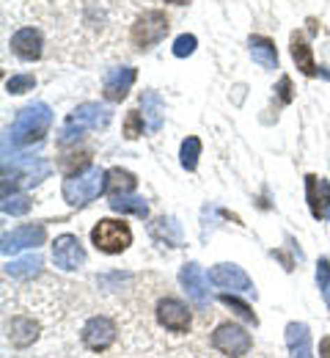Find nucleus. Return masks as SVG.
Masks as SVG:
<instances>
[{
	"instance_id": "b1692460",
	"label": "nucleus",
	"mask_w": 330,
	"mask_h": 358,
	"mask_svg": "<svg viewBox=\"0 0 330 358\" xmlns=\"http://www.w3.org/2000/svg\"><path fill=\"white\" fill-rule=\"evenodd\" d=\"M198 157H201V141L195 135H190L182 141V149H179V163L185 171H195L198 166Z\"/></svg>"
},
{
	"instance_id": "2f4dec72",
	"label": "nucleus",
	"mask_w": 330,
	"mask_h": 358,
	"mask_svg": "<svg viewBox=\"0 0 330 358\" xmlns=\"http://www.w3.org/2000/svg\"><path fill=\"white\" fill-rule=\"evenodd\" d=\"M292 80L289 78H281V83H278V91H281V102H289L292 99Z\"/></svg>"
},
{
	"instance_id": "423d86ee",
	"label": "nucleus",
	"mask_w": 330,
	"mask_h": 358,
	"mask_svg": "<svg viewBox=\"0 0 330 358\" xmlns=\"http://www.w3.org/2000/svg\"><path fill=\"white\" fill-rule=\"evenodd\" d=\"M168 28L171 25H168L165 11L149 8V11H143L141 17L135 20V25H133V45L138 47V50H149V47H154L157 42L165 39Z\"/></svg>"
},
{
	"instance_id": "a878e982",
	"label": "nucleus",
	"mask_w": 330,
	"mask_h": 358,
	"mask_svg": "<svg viewBox=\"0 0 330 358\" xmlns=\"http://www.w3.org/2000/svg\"><path fill=\"white\" fill-rule=\"evenodd\" d=\"M31 210V199L25 193H11V196H3V213L6 215H25Z\"/></svg>"
},
{
	"instance_id": "9d476101",
	"label": "nucleus",
	"mask_w": 330,
	"mask_h": 358,
	"mask_svg": "<svg viewBox=\"0 0 330 358\" xmlns=\"http://www.w3.org/2000/svg\"><path fill=\"white\" fill-rule=\"evenodd\" d=\"M179 284L185 287V292H188L190 301L195 303V309H207L209 306V281H207L201 265H195V262L182 265V270H179Z\"/></svg>"
},
{
	"instance_id": "f03ea898",
	"label": "nucleus",
	"mask_w": 330,
	"mask_h": 358,
	"mask_svg": "<svg viewBox=\"0 0 330 358\" xmlns=\"http://www.w3.org/2000/svg\"><path fill=\"white\" fill-rule=\"evenodd\" d=\"M113 113L105 108V105H96V102H86V105H77L66 122L61 124V133H58V143H72L77 141L86 130H105L110 124Z\"/></svg>"
},
{
	"instance_id": "4468645a",
	"label": "nucleus",
	"mask_w": 330,
	"mask_h": 358,
	"mask_svg": "<svg viewBox=\"0 0 330 358\" xmlns=\"http://www.w3.org/2000/svg\"><path fill=\"white\" fill-rule=\"evenodd\" d=\"M209 284L220 287V289H239V292H253V281L250 275L237 265H215L209 270Z\"/></svg>"
},
{
	"instance_id": "2eb2a0df",
	"label": "nucleus",
	"mask_w": 330,
	"mask_h": 358,
	"mask_svg": "<svg viewBox=\"0 0 330 358\" xmlns=\"http://www.w3.org/2000/svg\"><path fill=\"white\" fill-rule=\"evenodd\" d=\"M157 320H160L163 328H168V331H174V334H185L190 328L188 306H185L182 301H177V298L160 301V306H157Z\"/></svg>"
},
{
	"instance_id": "473e14b6",
	"label": "nucleus",
	"mask_w": 330,
	"mask_h": 358,
	"mask_svg": "<svg viewBox=\"0 0 330 358\" xmlns=\"http://www.w3.org/2000/svg\"><path fill=\"white\" fill-rule=\"evenodd\" d=\"M320 358H330V336L320 342Z\"/></svg>"
},
{
	"instance_id": "bb28decb",
	"label": "nucleus",
	"mask_w": 330,
	"mask_h": 358,
	"mask_svg": "<svg viewBox=\"0 0 330 358\" xmlns=\"http://www.w3.org/2000/svg\"><path fill=\"white\" fill-rule=\"evenodd\" d=\"M317 287H320V292H322V298H325V306L330 309V259L328 257H322L320 265H317Z\"/></svg>"
},
{
	"instance_id": "1a4fd4ad",
	"label": "nucleus",
	"mask_w": 330,
	"mask_h": 358,
	"mask_svg": "<svg viewBox=\"0 0 330 358\" xmlns=\"http://www.w3.org/2000/svg\"><path fill=\"white\" fill-rule=\"evenodd\" d=\"M52 262L61 270H77L86 265V251L75 234H61L52 243Z\"/></svg>"
},
{
	"instance_id": "ddd939ff",
	"label": "nucleus",
	"mask_w": 330,
	"mask_h": 358,
	"mask_svg": "<svg viewBox=\"0 0 330 358\" xmlns=\"http://www.w3.org/2000/svg\"><path fill=\"white\" fill-rule=\"evenodd\" d=\"M135 69L133 66H116V69H110L107 75H105V83H102V96L107 99V102H121L130 89H133V83H135Z\"/></svg>"
},
{
	"instance_id": "393cba45",
	"label": "nucleus",
	"mask_w": 330,
	"mask_h": 358,
	"mask_svg": "<svg viewBox=\"0 0 330 358\" xmlns=\"http://www.w3.org/2000/svg\"><path fill=\"white\" fill-rule=\"evenodd\" d=\"M110 210L113 213H133L138 218H146L149 215V204L143 199H135V196H121V199H113L110 201Z\"/></svg>"
},
{
	"instance_id": "9b49d317",
	"label": "nucleus",
	"mask_w": 330,
	"mask_h": 358,
	"mask_svg": "<svg viewBox=\"0 0 330 358\" xmlns=\"http://www.w3.org/2000/svg\"><path fill=\"white\" fill-rule=\"evenodd\" d=\"M83 345L89 350H107L113 342H116V325L110 317H91L86 325H83Z\"/></svg>"
},
{
	"instance_id": "dca6fc26",
	"label": "nucleus",
	"mask_w": 330,
	"mask_h": 358,
	"mask_svg": "<svg viewBox=\"0 0 330 358\" xmlns=\"http://www.w3.org/2000/svg\"><path fill=\"white\" fill-rule=\"evenodd\" d=\"M286 348L292 358H314L311 350V331L306 322H289L286 325Z\"/></svg>"
},
{
	"instance_id": "a211bd4d",
	"label": "nucleus",
	"mask_w": 330,
	"mask_h": 358,
	"mask_svg": "<svg viewBox=\"0 0 330 358\" xmlns=\"http://www.w3.org/2000/svg\"><path fill=\"white\" fill-rule=\"evenodd\" d=\"M36 336H39L36 320H31V317H14L8 322V339H11L14 348H28V345L36 342Z\"/></svg>"
},
{
	"instance_id": "f8f14e48",
	"label": "nucleus",
	"mask_w": 330,
	"mask_h": 358,
	"mask_svg": "<svg viewBox=\"0 0 330 358\" xmlns=\"http://www.w3.org/2000/svg\"><path fill=\"white\" fill-rule=\"evenodd\" d=\"M306 199L308 210L317 221H330V182L317 174L306 177Z\"/></svg>"
},
{
	"instance_id": "4be33fe9",
	"label": "nucleus",
	"mask_w": 330,
	"mask_h": 358,
	"mask_svg": "<svg viewBox=\"0 0 330 358\" xmlns=\"http://www.w3.org/2000/svg\"><path fill=\"white\" fill-rule=\"evenodd\" d=\"M135 187H138V179H135V174H130V171H124V169H110V171H107L105 193H107L110 199L130 196Z\"/></svg>"
},
{
	"instance_id": "c756f323",
	"label": "nucleus",
	"mask_w": 330,
	"mask_h": 358,
	"mask_svg": "<svg viewBox=\"0 0 330 358\" xmlns=\"http://www.w3.org/2000/svg\"><path fill=\"white\" fill-rule=\"evenodd\" d=\"M143 124H146L143 113H138V110H130V113H127V122H124V135H127L130 141L141 138V135H143Z\"/></svg>"
},
{
	"instance_id": "f3484780",
	"label": "nucleus",
	"mask_w": 330,
	"mask_h": 358,
	"mask_svg": "<svg viewBox=\"0 0 330 358\" xmlns=\"http://www.w3.org/2000/svg\"><path fill=\"white\" fill-rule=\"evenodd\" d=\"M11 50H14V55H20L22 61H36V58H42V36H39V31H33V28H20V31L11 36Z\"/></svg>"
},
{
	"instance_id": "aec40b11",
	"label": "nucleus",
	"mask_w": 330,
	"mask_h": 358,
	"mask_svg": "<svg viewBox=\"0 0 330 358\" xmlns=\"http://www.w3.org/2000/svg\"><path fill=\"white\" fill-rule=\"evenodd\" d=\"M292 61L297 64V69H300L306 78L320 75V66H317V61H314V52H311L308 42H306L300 34H292Z\"/></svg>"
},
{
	"instance_id": "cd10ccee",
	"label": "nucleus",
	"mask_w": 330,
	"mask_h": 358,
	"mask_svg": "<svg viewBox=\"0 0 330 358\" xmlns=\"http://www.w3.org/2000/svg\"><path fill=\"white\" fill-rule=\"evenodd\" d=\"M220 303H226L229 309H234L237 317H242L245 322H253V325L259 322V320H256V314H253V309H250L248 303H242L239 298H234V295H220Z\"/></svg>"
},
{
	"instance_id": "412c9836",
	"label": "nucleus",
	"mask_w": 330,
	"mask_h": 358,
	"mask_svg": "<svg viewBox=\"0 0 330 358\" xmlns=\"http://www.w3.org/2000/svg\"><path fill=\"white\" fill-rule=\"evenodd\" d=\"M250 55L253 61L262 66V69H278V50H276V42L267 39V36H250Z\"/></svg>"
},
{
	"instance_id": "c85d7f7f",
	"label": "nucleus",
	"mask_w": 330,
	"mask_h": 358,
	"mask_svg": "<svg viewBox=\"0 0 330 358\" xmlns=\"http://www.w3.org/2000/svg\"><path fill=\"white\" fill-rule=\"evenodd\" d=\"M36 86V78L33 75H14L6 80V91L8 94H25V91H33Z\"/></svg>"
},
{
	"instance_id": "7ed1b4c3",
	"label": "nucleus",
	"mask_w": 330,
	"mask_h": 358,
	"mask_svg": "<svg viewBox=\"0 0 330 358\" xmlns=\"http://www.w3.org/2000/svg\"><path fill=\"white\" fill-rule=\"evenodd\" d=\"M50 171H52V166H50L45 157H14L11 163L6 160L3 163V196L8 193V187L14 193L20 187L39 185L42 179L50 177Z\"/></svg>"
},
{
	"instance_id": "5701e85b",
	"label": "nucleus",
	"mask_w": 330,
	"mask_h": 358,
	"mask_svg": "<svg viewBox=\"0 0 330 358\" xmlns=\"http://www.w3.org/2000/svg\"><path fill=\"white\" fill-rule=\"evenodd\" d=\"M39 270H42V254L31 251V254H25L20 259H11L6 265V275H11V278H33V275H39Z\"/></svg>"
},
{
	"instance_id": "39448f33",
	"label": "nucleus",
	"mask_w": 330,
	"mask_h": 358,
	"mask_svg": "<svg viewBox=\"0 0 330 358\" xmlns=\"http://www.w3.org/2000/svg\"><path fill=\"white\" fill-rule=\"evenodd\" d=\"M91 243L102 254H121V251H127L133 245V229L124 221L105 218V221H99L91 229Z\"/></svg>"
},
{
	"instance_id": "72a5a7b5",
	"label": "nucleus",
	"mask_w": 330,
	"mask_h": 358,
	"mask_svg": "<svg viewBox=\"0 0 330 358\" xmlns=\"http://www.w3.org/2000/svg\"><path fill=\"white\" fill-rule=\"evenodd\" d=\"M165 3H174V6H188L190 0H165Z\"/></svg>"
},
{
	"instance_id": "20e7f679",
	"label": "nucleus",
	"mask_w": 330,
	"mask_h": 358,
	"mask_svg": "<svg viewBox=\"0 0 330 358\" xmlns=\"http://www.w3.org/2000/svg\"><path fill=\"white\" fill-rule=\"evenodd\" d=\"M105 182H107V171L102 169H89L83 174H72L63 179V199L69 207H86L91 204L99 193H105Z\"/></svg>"
},
{
	"instance_id": "0eeeda50",
	"label": "nucleus",
	"mask_w": 330,
	"mask_h": 358,
	"mask_svg": "<svg viewBox=\"0 0 330 358\" xmlns=\"http://www.w3.org/2000/svg\"><path fill=\"white\" fill-rule=\"evenodd\" d=\"M212 345H215L223 356L242 358V356H248V350L253 348V339H250V334H248L242 325L223 322V325L215 328V334H212Z\"/></svg>"
},
{
	"instance_id": "6e6552de",
	"label": "nucleus",
	"mask_w": 330,
	"mask_h": 358,
	"mask_svg": "<svg viewBox=\"0 0 330 358\" xmlns=\"http://www.w3.org/2000/svg\"><path fill=\"white\" fill-rule=\"evenodd\" d=\"M45 240H47V229L42 224L20 226V229L3 234V248H0V251H3L6 257H8V254H17V251H22V248L36 251L39 245H45Z\"/></svg>"
},
{
	"instance_id": "6ab92c4d",
	"label": "nucleus",
	"mask_w": 330,
	"mask_h": 358,
	"mask_svg": "<svg viewBox=\"0 0 330 358\" xmlns=\"http://www.w3.org/2000/svg\"><path fill=\"white\" fill-rule=\"evenodd\" d=\"M141 108H143V119H146V127L149 133H160L163 127V116H165V102L157 91H146L141 96Z\"/></svg>"
},
{
	"instance_id": "7c9ffc66",
	"label": "nucleus",
	"mask_w": 330,
	"mask_h": 358,
	"mask_svg": "<svg viewBox=\"0 0 330 358\" xmlns=\"http://www.w3.org/2000/svg\"><path fill=\"white\" fill-rule=\"evenodd\" d=\"M195 36L193 34H182V36H177V42H174V55L177 58H185V55H190L193 50H195Z\"/></svg>"
},
{
	"instance_id": "f257e3e1",
	"label": "nucleus",
	"mask_w": 330,
	"mask_h": 358,
	"mask_svg": "<svg viewBox=\"0 0 330 358\" xmlns=\"http://www.w3.org/2000/svg\"><path fill=\"white\" fill-rule=\"evenodd\" d=\"M50 124H52V110L45 102H36V105H28L17 113L11 130H8V141L14 146H31L36 141H42L47 135Z\"/></svg>"
}]
</instances>
